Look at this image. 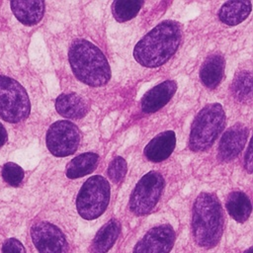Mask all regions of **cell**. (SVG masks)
<instances>
[{
	"mask_svg": "<svg viewBox=\"0 0 253 253\" xmlns=\"http://www.w3.org/2000/svg\"><path fill=\"white\" fill-rule=\"evenodd\" d=\"M34 246L39 253H69L70 244L63 231L55 224L41 220L30 230Z\"/></svg>",
	"mask_w": 253,
	"mask_h": 253,
	"instance_id": "9",
	"label": "cell"
},
{
	"mask_svg": "<svg viewBox=\"0 0 253 253\" xmlns=\"http://www.w3.org/2000/svg\"><path fill=\"white\" fill-rule=\"evenodd\" d=\"M225 208L229 215L237 222H245L252 211V206L248 196L241 191L231 192L225 201Z\"/></svg>",
	"mask_w": 253,
	"mask_h": 253,
	"instance_id": "18",
	"label": "cell"
},
{
	"mask_svg": "<svg viewBox=\"0 0 253 253\" xmlns=\"http://www.w3.org/2000/svg\"><path fill=\"white\" fill-rule=\"evenodd\" d=\"M175 240L176 232L171 224H158L144 233L133 246L131 253H169Z\"/></svg>",
	"mask_w": 253,
	"mask_h": 253,
	"instance_id": "10",
	"label": "cell"
},
{
	"mask_svg": "<svg viewBox=\"0 0 253 253\" xmlns=\"http://www.w3.org/2000/svg\"><path fill=\"white\" fill-rule=\"evenodd\" d=\"M224 66L225 62L222 55L218 53L209 55L200 70V78L203 84L210 89L217 87L222 80Z\"/></svg>",
	"mask_w": 253,
	"mask_h": 253,
	"instance_id": "17",
	"label": "cell"
},
{
	"mask_svg": "<svg viewBox=\"0 0 253 253\" xmlns=\"http://www.w3.org/2000/svg\"><path fill=\"white\" fill-rule=\"evenodd\" d=\"M244 165H245V168L246 170L251 173L252 172V168H253V164H252V150H251V144L249 143L248 144V147H247V151L245 153V156H244Z\"/></svg>",
	"mask_w": 253,
	"mask_h": 253,
	"instance_id": "26",
	"label": "cell"
},
{
	"mask_svg": "<svg viewBox=\"0 0 253 253\" xmlns=\"http://www.w3.org/2000/svg\"><path fill=\"white\" fill-rule=\"evenodd\" d=\"M176 90L177 83L174 80H166L154 86L141 98V111L146 114L157 112L171 100Z\"/></svg>",
	"mask_w": 253,
	"mask_h": 253,
	"instance_id": "12",
	"label": "cell"
},
{
	"mask_svg": "<svg viewBox=\"0 0 253 253\" xmlns=\"http://www.w3.org/2000/svg\"><path fill=\"white\" fill-rule=\"evenodd\" d=\"M31 103L25 88L15 79L0 75V117L12 124L26 120Z\"/></svg>",
	"mask_w": 253,
	"mask_h": 253,
	"instance_id": "6",
	"label": "cell"
},
{
	"mask_svg": "<svg viewBox=\"0 0 253 253\" xmlns=\"http://www.w3.org/2000/svg\"><path fill=\"white\" fill-rule=\"evenodd\" d=\"M2 253H27L24 245L17 238H9L2 245Z\"/></svg>",
	"mask_w": 253,
	"mask_h": 253,
	"instance_id": "25",
	"label": "cell"
},
{
	"mask_svg": "<svg viewBox=\"0 0 253 253\" xmlns=\"http://www.w3.org/2000/svg\"><path fill=\"white\" fill-rule=\"evenodd\" d=\"M24 170L14 162H7L2 168V177L4 181L13 187H18L24 179Z\"/></svg>",
	"mask_w": 253,
	"mask_h": 253,
	"instance_id": "23",
	"label": "cell"
},
{
	"mask_svg": "<svg viewBox=\"0 0 253 253\" xmlns=\"http://www.w3.org/2000/svg\"><path fill=\"white\" fill-rule=\"evenodd\" d=\"M225 125V114L218 103L206 105L196 116L189 135L193 151H206L215 141Z\"/></svg>",
	"mask_w": 253,
	"mask_h": 253,
	"instance_id": "4",
	"label": "cell"
},
{
	"mask_svg": "<svg viewBox=\"0 0 253 253\" xmlns=\"http://www.w3.org/2000/svg\"><path fill=\"white\" fill-rule=\"evenodd\" d=\"M7 139H8L7 131L4 127V126L0 123V148L7 142Z\"/></svg>",
	"mask_w": 253,
	"mask_h": 253,
	"instance_id": "27",
	"label": "cell"
},
{
	"mask_svg": "<svg viewBox=\"0 0 253 253\" xmlns=\"http://www.w3.org/2000/svg\"><path fill=\"white\" fill-rule=\"evenodd\" d=\"M99 156L94 152H85L74 157L66 165V176L76 179L92 173L98 164Z\"/></svg>",
	"mask_w": 253,
	"mask_h": 253,
	"instance_id": "20",
	"label": "cell"
},
{
	"mask_svg": "<svg viewBox=\"0 0 253 253\" xmlns=\"http://www.w3.org/2000/svg\"><path fill=\"white\" fill-rule=\"evenodd\" d=\"M122 231L121 222L117 218L108 220L96 232L89 246L90 253H108L117 242Z\"/></svg>",
	"mask_w": 253,
	"mask_h": 253,
	"instance_id": "13",
	"label": "cell"
},
{
	"mask_svg": "<svg viewBox=\"0 0 253 253\" xmlns=\"http://www.w3.org/2000/svg\"><path fill=\"white\" fill-rule=\"evenodd\" d=\"M224 215L217 197L202 192L196 198L192 209L191 231L197 248L205 251L215 248L221 240Z\"/></svg>",
	"mask_w": 253,
	"mask_h": 253,
	"instance_id": "1",
	"label": "cell"
},
{
	"mask_svg": "<svg viewBox=\"0 0 253 253\" xmlns=\"http://www.w3.org/2000/svg\"><path fill=\"white\" fill-rule=\"evenodd\" d=\"M68 60L73 74L84 84L100 87L111 78V69L105 54L87 40L78 39L72 42Z\"/></svg>",
	"mask_w": 253,
	"mask_h": 253,
	"instance_id": "3",
	"label": "cell"
},
{
	"mask_svg": "<svg viewBox=\"0 0 253 253\" xmlns=\"http://www.w3.org/2000/svg\"><path fill=\"white\" fill-rule=\"evenodd\" d=\"M250 12V1H228L219 9L218 18L228 26H236L243 22L249 16Z\"/></svg>",
	"mask_w": 253,
	"mask_h": 253,
	"instance_id": "19",
	"label": "cell"
},
{
	"mask_svg": "<svg viewBox=\"0 0 253 253\" xmlns=\"http://www.w3.org/2000/svg\"><path fill=\"white\" fill-rule=\"evenodd\" d=\"M244 253H253V250H252V247H249L248 249H246L244 251Z\"/></svg>",
	"mask_w": 253,
	"mask_h": 253,
	"instance_id": "28",
	"label": "cell"
},
{
	"mask_svg": "<svg viewBox=\"0 0 253 253\" xmlns=\"http://www.w3.org/2000/svg\"><path fill=\"white\" fill-rule=\"evenodd\" d=\"M55 110L67 119H81L88 112L85 100L75 93L60 94L55 100Z\"/></svg>",
	"mask_w": 253,
	"mask_h": 253,
	"instance_id": "16",
	"label": "cell"
},
{
	"mask_svg": "<svg viewBox=\"0 0 253 253\" xmlns=\"http://www.w3.org/2000/svg\"><path fill=\"white\" fill-rule=\"evenodd\" d=\"M181 38L182 27L178 22L163 21L135 44L133 57L145 67L154 68L163 65L176 52Z\"/></svg>",
	"mask_w": 253,
	"mask_h": 253,
	"instance_id": "2",
	"label": "cell"
},
{
	"mask_svg": "<svg viewBox=\"0 0 253 253\" xmlns=\"http://www.w3.org/2000/svg\"><path fill=\"white\" fill-rule=\"evenodd\" d=\"M110 184L101 175L91 176L80 188L76 198V209L79 215L87 220L101 216L110 201Z\"/></svg>",
	"mask_w": 253,
	"mask_h": 253,
	"instance_id": "5",
	"label": "cell"
},
{
	"mask_svg": "<svg viewBox=\"0 0 253 253\" xmlns=\"http://www.w3.org/2000/svg\"><path fill=\"white\" fill-rule=\"evenodd\" d=\"M142 5L141 0H116L112 5V13L118 22H126L137 15Z\"/></svg>",
	"mask_w": 253,
	"mask_h": 253,
	"instance_id": "22",
	"label": "cell"
},
{
	"mask_svg": "<svg viewBox=\"0 0 253 253\" xmlns=\"http://www.w3.org/2000/svg\"><path fill=\"white\" fill-rule=\"evenodd\" d=\"M45 142L52 155L57 157L71 155L79 146L80 130L70 121H57L47 129Z\"/></svg>",
	"mask_w": 253,
	"mask_h": 253,
	"instance_id": "8",
	"label": "cell"
},
{
	"mask_svg": "<svg viewBox=\"0 0 253 253\" xmlns=\"http://www.w3.org/2000/svg\"><path fill=\"white\" fill-rule=\"evenodd\" d=\"M15 17L26 26L38 24L43 17L44 2L38 0H19L10 2Z\"/></svg>",
	"mask_w": 253,
	"mask_h": 253,
	"instance_id": "15",
	"label": "cell"
},
{
	"mask_svg": "<svg viewBox=\"0 0 253 253\" xmlns=\"http://www.w3.org/2000/svg\"><path fill=\"white\" fill-rule=\"evenodd\" d=\"M176 145V135L172 130H166L153 137L144 147V155L152 162L167 159Z\"/></svg>",
	"mask_w": 253,
	"mask_h": 253,
	"instance_id": "14",
	"label": "cell"
},
{
	"mask_svg": "<svg viewBox=\"0 0 253 253\" xmlns=\"http://www.w3.org/2000/svg\"><path fill=\"white\" fill-rule=\"evenodd\" d=\"M127 167L126 160L121 156H116L108 166V176L112 182L118 184L122 182L126 174Z\"/></svg>",
	"mask_w": 253,
	"mask_h": 253,
	"instance_id": "24",
	"label": "cell"
},
{
	"mask_svg": "<svg viewBox=\"0 0 253 253\" xmlns=\"http://www.w3.org/2000/svg\"><path fill=\"white\" fill-rule=\"evenodd\" d=\"M233 97L241 103H250L252 99V74L240 71L236 74L231 85Z\"/></svg>",
	"mask_w": 253,
	"mask_h": 253,
	"instance_id": "21",
	"label": "cell"
},
{
	"mask_svg": "<svg viewBox=\"0 0 253 253\" xmlns=\"http://www.w3.org/2000/svg\"><path fill=\"white\" fill-rule=\"evenodd\" d=\"M164 188V178L159 172L150 171L137 182L132 190L128 209L136 216L150 213L156 207Z\"/></svg>",
	"mask_w": 253,
	"mask_h": 253,
	"instance_id": "7",
	"label": "cell"
},
{
	"mask_svg": "<svg viewBox=\"0 0 253 253\" xmlns=\"http://www.w3.org/2000/svg\"><path fill=\"white\" fill-rule=\"evenodd\" d=\"M248 136L245 125L237 123L230 126L221 136L217 156L221 161L227 162L234 159L243 149Z\"/></svg>",
	"mask_w": 253,
	"mask_h": 253,
	"instance_id": "11",
	"label": "cell"
}]
</instances>
